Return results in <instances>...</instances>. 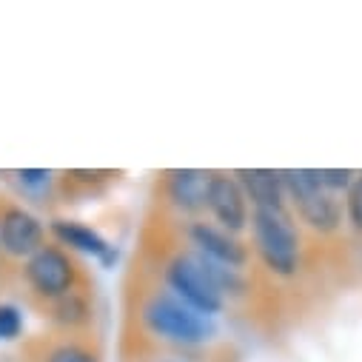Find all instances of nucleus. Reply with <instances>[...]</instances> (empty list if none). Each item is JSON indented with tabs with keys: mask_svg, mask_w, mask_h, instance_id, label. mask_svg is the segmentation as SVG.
<instances>
[{
	"mask_svg": "<svg viewBox=\"0 0 362 362\" xmlns=\"http://www.w3.org/2000/svg\"><path fill=\"white\" fill-rule=\"evenodd\" d=\"M209 183H211V171H203V168H171V171L163 174V194H165L168 206L177 214L197 220V214L206 211Z\"/></svg>",
	"mask_w": 362,
	"mask_h": 362,
	"instance_id": "nucleus-9",
	"label": "nucleus"
},
{
	"mask_svg": "<svg viewBox=\"0 0 362 362\" xmlns=\"http://www.w3.org/2000/svg\"><path fill=\"white\" fill-rule=\"evenodd\" d=\"M248 228L254 254L268 274L294 280L303 268V237L291 209H254Z\"/></svg>",
	"mask_w": 362,
	"mask_h": 362,
	"instance_id": "nucleus-2",
	"label": "nucleus"
},
{
	"mask_svg": "<svg viewBox=\"0 0 362 362\" xmlns=\"http://www.w3.org/2000/svg\"><path fill=\"white\" fill-rule=\"evenodd\" d=\"M345 220L354 231L362 234V171H356L351 189L345 192Z\"/></svg>",
	"mask_w": 362,
	"mask_h": 362,
	"instance_id": "nucleus-17",
	"label": "nucleus"
},
{
	"mask_svg": "<svg viewBox=\"0 0 362 362\" xmlns=\"http://www.w3.org/2000/svg\"><path fill=\"white\" fill-rule=\"evenodd\" d=\"M206 211L214 226L226 228L228 234H243L251 223V206L245 200V192L240 189L234 171H211L209 183V197H206Z\"/></svg>",
	"mask_w": 362,
	"mask_h": 362,
	"instance_id": "nucleus-7",
	"label": "nucleus"
},
{
	"mask_svg": "<svg viewBox=\"0 0 362 362\" xmlns=\"http://www.w3.org/2000/svg\"><path fill=\"white\" fill-rule=\"evenodd\" d=\"M43 362H103L100 354L92 345H83V342H60L54 345Z\"/></svg>",
	"mask_w": 362,
	"mask_h": 362,
	"instance_id": "nucleus-13",
	"label": "nucleus"
},
{
	"mask_svg": "<svg viewBox=\"0 0 362 362\" xmlns=\"http://www.w3.org/2000/svg\"><path fill=\"white\" fill-rule=\"evenodd\" d=\"M354 177H356V171H351V168H317V180H320V186L325 189V192H331V194H345L348 189H351V183H354Z\"/></svg>",
	"mask_w": 362,
	"mask_h": 362,
	"instance_id": "nucleus-16",
	"label": "nucleus"
},
{
	"mask_svg": "<svg viewBox=\"0 0 362 362\" xmlns=\"http://www.w3.org/2000/svg\"><path fill=\"white\" fill-rule=\"evenodd\" d=\"M23 277L29 283V288L46 300V303H54L60 297H66L69 291L77 288L80 283V268L71 257V251H66L63 245L57 243H46L40 251H35L26 265H23Z\"/></svg>",
	"mask_w": 362,
	"mask_h": 362,
	"instance_id": "nucleus-5",
	"label": "nucleus"
},
{
	"mask_svg": "<svg viewBox=\"0 0 362 362\" xmlns=\"http://www.w3.org/2000/svg\"><path fill=\"white\" fill-rule=\"evenodd\" d=\"M52 234L57 245H66V251H77L86 257H95L103 265H112L117 259V248L92 226L77 220H52Z\"/></svg>",
	"mask_w": 362,
	"mask_h": 362,
	"instance_id": "nucleus-11",
	"label": "nucleus"
},
{
	"mask_svg": "<svg viewBox=\"0 0 362 362\" xmlns=\"http://www.w3.org/2000/svg\"><path fill=\"white\" fill-rule=\"evenodd\" d=\"M283 183L294 220L314 234H337L342 228V203L320 186L317 168H286Z\"/></svg>",
	"mask_w": 362,
	"mask_h": 362,
	"instance_id": "nucleus-4",
	"label": "nucleus"
},
{
	"mask_svg": "<svg viewBox=\"0 0 362 362\" xmlns=\"http://www.w3.org/2000/svg\"><path fill=\"white\" fill-rule=\"evenodd\" d=\"M186 240H189V251H194L217 265L245 271L251 262V248L237 234H228L226 228L214 226L211 220H192L186 226Z\"/></svg>",
	"mask_w": 362,
	"mask_h": 362,
	"instance_id": "nucleus-6",
	"label": "nucleus"
},
{
	"mask_svg": "<svg viewBox=\"0 0 362 362\" xmlns=\"http://www.w3.org/2000/svg\"><path fill=\"white\" fill-rule=\"evenodd\" d=\"M160 362H192V359H183V356H165V359H160Z\"/></svg>",
	"mask_w": 362,
	"mask_h": 362,
	"instance_id": "nucleus-18",
	"label": "nucleus"
},
{
	"mask_svg": "<svg viewBox=\"0 0 362 362\" xmlns=\"http://www.w3.org/2000/svg\"><path fill=\"white\" fill-rule=\"evenodd\" d=\"M140 322L154 339H160V342H165L171 348H186V351L206 348L217 337L214 317H206V314L194 311L192 305H186L183 300H177L165 288L148 291L143 297Z\"/></svg>",
	"mask_w": 362,
	"mask_h": 362,
	"instance_id": "nucleus-1",
	"label": "nucleus"
},
{
	"mask_svg": "<svg viewBox=\"0 0 362 362\" xmlns=\"http://www.w3.org/2000/svg\"><path fill=\"white\" fill-rule=\"evenodd\" d=\"M245 200L254 209H288V194L283 183V171L274 168H237L234 171Z\"/></svg>",
	"mask_w": 362,
	"mask_h": 362,
	"instance_id": "nucleus-10",
	"label": "nucleus"
},
{
	"mask_svg": "<svg viewBox=\"0 0 362 362\" xmlns=\"http://www.w3.org/2000/svg\"><path fill=\"white\" fill-rule=\"evenodd\" d=\"M15 177H18L21 192L29 194V197L46 194L52 189V183H54V174L46 171V168H23V171H15Z\"/></svg>",
	"mask_w": 362,
	"mask_h": 362,
	"instance_id": "nucleus-14",
	"label": "nucleus"
},
{
	"mask_svg": "<svg viewBox=\"0 0 362 362\" xmlns=\"http://www.w3.org/2000/svg\"><path fill=\"white\" fill-rule=\"evenodd\" d=\"M163 280H165V291H171L177 300H183L186 305H192L206 317H217L228 305L206 259L189 248L168 257L163 268Z\"/></svg>",
	"mask_w": 362,
	"mask_h": 362,
	"instance_id": "nucleus-3",
	"label": "nucleus"
},
{
	"mask_svg": "<svg viewBox=\"0 0 362 362\" xmlns=\"http://www.w3.org/2000/svg\"><path fill=\"white\" fill-rule=\"evenodd\" d=\"M49 305H52V314H49L52 322L66 328V331H80V328H86L88 322H92V317H95L92 300H88L80 288L69 291L66 297H60V300H54Z\"/></svg>",
	"mask_w": 362,
	"mask_h": 362,
	"instance_id": "nucleus-12",
	"label": "nucleus"
},
{
	"mask_svg": "<svg viewBox=\"0 0 362 362\" xmlns=\"http://www.w3.org/2000/svg\"><path fill=\"white\" fill-rule=\"evenodd\" d=\"M23 311L12 303H0V342H15L23 334Z\"/></svg>",
	"mask_w": 362,
	"mask_h": 362,
	"instance_id": "nucleus-15",
	"label": "nucleus"
},
{
	"mask_svg": "<svg viewBox=\"0 0 362 362\" xmlns=\"http://www.w3.org/2000/svg\"><path fill=\"white\" fill-rule=\"evenodd\" d=\"M43 245H46V228L29 209L6 206L0 211V251L4 254L15 259H29Z\"/></svg>",
	"mask_w": 362,
	"mask_h": 362,
	"instance_id": "nucleus-8",
	"label": "nucleus"
}]
</instances>
